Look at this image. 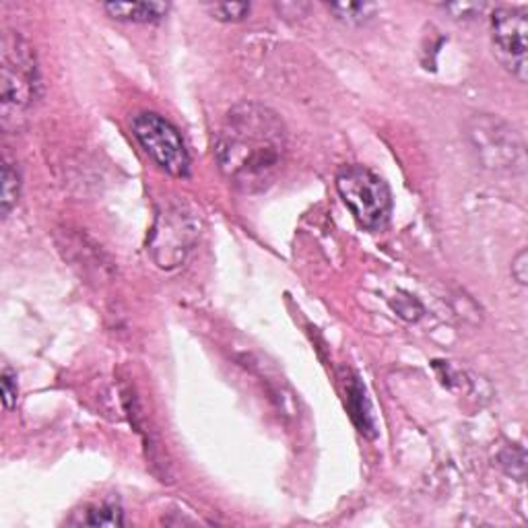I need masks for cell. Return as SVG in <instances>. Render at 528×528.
I'll return each instance as SVG.
<instances>
[{
	"label": "cell",
	"mask_w": 528,
	"mask_h": 528,
	"mask_svg": "<svg viewBox=\"0 0 528 528\" xmlns=\"http://www.w3.org/2000/svg\"><path fill=\"white\" fill-rule=\"evenodd\" d=\"M287 157L285 125L273 109L239 104L225 116L215 139L223 176L242 192H263L277 180Z\"/></svg>",
	"instance_id": "cell-1"
},
{
	"label": "cell",
	"mask_w": 528,
	"mask_h": 528,
	"mask_svg": "<svg viewBox=\"0 0 528 528\" xmlns=\"http://www.w3.org/2000/svg\"><path fill=\"white\" fill-rule=\"evenodd\" d=\"M337 190L363 229L378 231L393 212V195L388 184L366 166H342L334 177Z\"/></svg>",
	"instance_id": "cell-2"
},
{
	"label": "cell",
	"mask_w": 528,
	"mask_h": 528,
	"mask_svg": "<svg viewBox=\"0 0 528 528\" xmlns=\"http://www.w3.org/2000/svg\"><path fill=\"white\" fill-rule=\"evenodd\" d=\"M133 134L145 153L169 176L186 177L190 155L177 128L155 112H141L133 118Z\"/></svg>",
	"instance_id": "cell-3"
},
{
	"label": "cell",
	"mask_w": 528,
	"mask_h": 528,
	"mask_svg": "<svg viewBox=\"0 0 528 528\" xmlns=\"http://www.w3.org/2000/svg\"><path fill=\"white\" fill-rule=\"evenodd\" d=\"M38 68L31 48L22 36L4 33L3 36V95L4 109H23L36 100Z\"/></svg>",
	"instance_id": "cell-4"
},
{
	"label": "cell",
	"mask_w": 528,
	"mask_h": 528,
	"mask_svg": "<svg viewBox=\"0 0 528 528\" xmlns=\"http://www.w3.org/2000/svg\"><path fill=\"white\" fill-rule=\"evenodd\" d=\"M493 52L506 71L520 83H526V50H528V13L516 6H499L491 15Z\"/></svg>",
	"instance_id": "cell-5"
},
{
	"label": "cell",
	"mask_w": 528,
	"mask_h": 528,
	"mask_svg": "<svg viewBox=\"0 0 528 528\" xmlns=\"http://www.w3.org/2000/svg\"><path fill=\"white\" fill-rule=\"evenodd\" d=\"M192 228L190 219L182 217L180 212H176L174 219L166 215L160 217V221L155 225L153 231V256L155 263L161 266V269H171V266H177L184 260V254L190 250L192 242H195L196 231H184L177 233L180 229Z\"/></svg>",
	"instance_id": "cell-6"
},
{
	"label": "cell",
	"mask_w": 528,
	"mask_h": 528,
	"mask_svg": "<svg viewBox=\"0 0 528 528\" xmlns=\"http://www.w3.org/2000/svg\"><path fill=\"white\" fill-rule=\"evenodd\" d=\"M104 9L109 17L118 22L153 23L168 15L169 4L166 3H108Z\"/></svg>",
	"instance_id": "cell-7"
},
{
	"label": "cell",
	"mask_w": 528,
	"mask_h": 528,
	"mask_svg": "<svg viewBox=\"0 0 528 528\" xmlns=\"http://www.w3.org/2000/svg\"><path fill=\"white\" fill-rule=\"evenodd\" d=\"M347 399H349V411H351L353 421L358 423L361 434L376 436V421L369 401L366 399V388L361 386L358 378H353L347 386Z\"/></svg>",
	"instance_id": "cell-8"
},
{
	"label": "cell",
	"mask_w": 528,
	"mask_h": 528,
	"mask_svg": "<svg viewBox=\"0 0 528 528\" xmlns=\"http://www.w3.org/2000/svg\"><path fill=\"white\" fill-rule=\"evenodd\" d=\"M328 11L342 23L349 25H361L368 23L376 13H378V4L374 3H333L328 4Z\"/></svg>",
	"instance_id": "cell-9"
},
{
	"label": "cell",
	"mask_w": 528,
	"mask_h": 528,
	"mask_svg": "<svg viewBox=\"0 0 528 528\" xmlns=\"http://www.w3.org/2000/svg\"><path fill=\"white\" fill-rule=\"evenodd\" d=\"M19 188H22V182H19L17 169L13 168L9 160H4L3 166V198H0V204H3V215L6 217L11 209L15 207L19 201Z\"/></svg>",
	"instance_id": "cell-10"
},
{
	"label": "cell",
	"mask_w": 528,
	"mask_h": 528,
	"mask_svg": "<svg viewBox=\"0 0 528 528\" xmlns=\"http://www.w3.org/2000/svg\"><path fill=\"white\" fill-rule=\"evenodd\" d=\"M87 526H122L125 524V516H122V510L118 506L104 504L100 507H91L87 512V518L83 520Z\"/></svg>",
	"instance_id": "cell-11"
},
{
	"label": "cell",
	"mask_w": 528,
	"mask_h": 528,
	"mask_svg": "<svg viewBox=\"0 0 528 528\" xmlns=\"http://www.w3.org/2000/svg\"><path fill=\"white\" fill-rule=\"evenodd\" d=\"M248 3H221L211 6V15L217 22H242V19L248 17Z\"/></svg>",
	"instance_id": "cell-12"
},
{
	"label": "cell",
	"mask_w": 528,
	"mask_h": 528,
	"mask_svg": "<svg viewBox=\"0 0 528 528\" xmlns=\"http://www.w3.org/2000/svg\"><path fill=\"white\" fill-rule=\"evenodd\" d=\"M0 384H3V404H4V409L6 411L15 409L17 394H19L17 374L13 372L11 368H4L3 369V378H0Z\"/></svg>",
	"instance_id": "cell-13"
},
{
	"label": "cell",
	"mask_w": 528,
	"mask_h": 528,
	"mask_svg": "<svg viewBox=\"0 0 528 528\" xmlns=\"http://www.w3.org/2000/svg\"><path fill=\"white\" fill-rule=\"evenodd\" d=\"M485 9L483 4H475V3H463V4H446L444 11H448L454 15L456 19H471L481 15V11Z\"/></svg>",
	"instance_id": "cell-14"
},
{
	"label": "cell",
	"mask_w": 528,
	"mask_h": 528,
	"mask_svg": "<svg viewBox=\"0 0 528 528\" xmlns=\"http://www.w3.org/2000/svg\"><path fill=\"white\" fill-rule=\"evenodd\" d=\"M512 277L518 281V285L526 287L528 283V252L520 250V254L512 263Z\"/></svg>",
	"instance_id": "cell-15"
}]
</instances>
